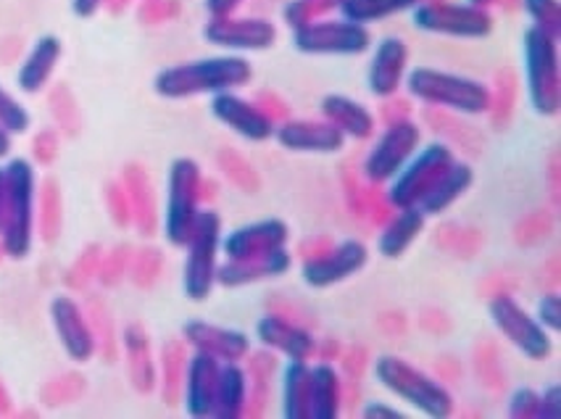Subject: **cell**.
<instances>
[{
	"label": "cell",
	"instance_id": "obj_40",
	"mask_svg": "<svg viewBox=\"0 0 561 419\" xmlns=\"http://www.w3.org/2000/svg\"><path fill=\"white\" fill-rule=\"evenodd\" d=\"M364 415L367 417H401V411L388 409V406H382V404H369L367 409H364Z\"/></svg>",
	"mask_w": 561,
	"mask_h": 419
},
{
	"label": "cell",
	"instance_id": "obj_14",
	"mask_svg": "<svg viewBox=\"0 0 561 419\" xmlns=\"http://www.w3.org/2000/svg\"><path fill=\"white\" fill-rule=\"evenodd\" d=\"M369 251L358 240H343V244L328 248V251L314 253L304 261V283L311 287H330L343 283L351 274L364 270Z\"/></svg>",
	"mask_w": 561,
	"mask_h": 419
},
{
	"label": "cell",
	"instance_id": "obj_11",
	"mask_svg": "<svg viewBox=\"0 0 561 419\" xmlns=\"http://www.w3.org/2000/svg\"><path fill=\"white\" fill-rule=\"evenodd\" d=\"M422 133L420 127H416V122L403 120V116L401 120H390L385 133L377 137L375 146H371L367 154V161H364V174H367V180L375 182V185L393 180V177L403 169V163L416 154Z\"/></svg>",
	"mask_w": 561,
	"mask_h": 419
},
{
	"label": "cell",
	"instance_id": "obj_9",
	"mask_svg": "<svg viewBox=\"0 0 561 419\" xmlns=\"http://www.w3.org/2000/svg\"><path fill=\"white\" fill-rule=\"evenodd\" d=\"M201 182L204 177L193 159H178L172 163L167 193V238L172 246H187L191 240L198 217Z\"/></svg>",
	"mask_w": 561,
	"mask_h": 419
},
{
	"label": "cell",
	"instance_id": "obj_15",
	"mask_svg": "<svg viewBox=\"0 0 561 419\" xmlns=\"http://www.w3.org/2000/svg\"><path fill=\"white\" fill-rule=\"evenodd\" d=\"M211 114L221 124L251 143H264L274 137V116L270 111L256 106L253 101L234 95L232 90H221L211 98Z\"/></svg>",
	"mask_w": 561,
	"mask_h": 419
},
{
	"label": "cell",
	"instance_id": "obj_12",
	"mask_svg": "<svg viewBox=\"0 0 561 419\" xmlns=\"http://www.w3.org/2000/svg\"><path fill=\"white\" fill-rule=\"evenodd\" d=\"M491 319L495 330L533 362H543L551 353V338H548L546 327L522 309L508 293H499L491 301Z\"/></svg>",
	"mask_w": 561,
	"mask_h": 419
},
{
	"label": "cell",
	"instance_id": "obj_28",
	"mask_svg": "<svg viewBox=\"0 0 561 419\" xmlns=\"http://www.w3.org/2000/svg\"><path fill=\"white\" fill-rule=\"evenodd\" d=\"M248 401V375L238 362H225L219 366L217 390H214L211 417H240Z\"/></svg>",
	"mask_w": 561,
	"mask_h": 419
},
{
	"label": "cell",
	"instance_id": "obj_32",
	"mask_svg": "<svg viewBox=\"0 0 561 419\" xmlns=\"http://www.w3.org/2000/svg\"><path fill=\"white\" fill-rule=\"evenodd\" d=\"M332 9H341V0H290V3L285 5L283 14L285 22L296 30L309 22H317L319 16L328 14Z\"/></svg>",
	"mask_w": 561,
	"mask_h": 419
},
{
	"label": "cell",
	"instance_id": "obj_22",
	"mask_svg": "<svg viewBox=\"0 0 561 419\" xmlns=\"http://www.w3.org/2000/svg\"><path fill=\"white\" fill-rule=\"evenodd\" d=\"M219 359L211 353L195 351L191 364H187L185 380V406L193 417H211L214 409V390H217L219 377Z\"/></svg>",
	"mask_w": 561,
	"mask_h": 419
},
{
	"label": "cell",
	"instance_id": "obj_2",
	"mask_svg": "<svg viewBox=\"0 0 561 419\" xmlns=\"http://www.w3.org/2000/svg\"><path fill=\"white\" fill-rule=\"evenodd\" d=\"M407 90L411 98L427 103V106L451 109L459 114H485L493 106L488 84L472 80V77L430 67L411 69L407 75Z\"/></svg>",
	"mask_w": 561,
	"mask_h": 419
},
{
	"label": "cell",
	"instance_id": "obj_17",
	"mask_svg": "<svg viewBox=\"0 0 561 419\" xmlns=\"http://www.w3.org/2000/svg\"><path fill=\"white\" fill-rule=\"evenodd\" d=\"M274 137L283 148L301 154H335L345 146V135L328 120H288L274 127Z\"/></svg>",
	"mask_w": 561,
	"mask_h": 419
},
{
	"label": "cell",
	"instance_id": "obj_20",
	"mask_svg": "<svg viewBox=\"0 0 561 419\" xmlns=\"http://www.w3.org/2000/svg\"><path fill=\"white\" fill-rule=\"evenodd\" d=\"M185 338L195 346V351L211 353L219 362H240L251 351L248 336L230 327H217L208 322H191L185 325Z\"/></svg>",
	"mask_w": 561,
	"mask_h": 419
},
{
	"label": "cell",
	"instance_id": "obj_25",
	"mask_svg": "<svg viewBox=\"0 0 561 419\" xmlns=\"http://www.w3.org/2000/svg\"><path fill=\"white\" fill-rule=\"evenodd\" d=\"M322 116L335 124L345 137H356V140H369L377 127L375 114L367 106L341 93L322 98Z\"/></svg>",
	"mask_w": 561,
	"mask_h": 419
},
{
	"label": "cell",
	"instance_id": "obj_33",
	"mask_svg": "<svg viewBox=\"0 0 561 419\" xmlns=\"http://www.w3.org/2000/svg\"><path fill=\"white\" fill-rule=\"evenodd\" d=\"M527 16L533 19V27L543 30L546 35H551L553 41H559V27H561V11L559 0H522Z\"/></svg>",
	"mask_w": 561,
	"mask_h": 419
},
{
	"label": "cell",
	"instance_id": "obj_23",
	"mask_svg": "<svg viewBox=\"0 0 561 419\" xmlns=\"http://www.w3.org/2000/svg\"><path fill=\"white\" fill-rule=\"evenodd\" d=\"M50 314H54L56 332L69 356L75 362H88L95 351V340L88 322L82 319L80 306L69 298H56L54 306H50Z\"/></svg>",
	"mask_w": 561,
	"mask_h": 419
},
{
	"label": "cell",
	"instance_id": "obj_24",
	"mask_svg": "<svg viewBox=\"0 0 561 419\" xmlns=\"http://www.w3.org/2000/svg\"><path fill=\"white\" fill-rule=\"evenodd\" d=\"M472 182H474L472 167L465 161H454L451 167H448L446 172L438 177V182H435V185L430 188L425 195H422L420 203H416V208H420L425 217L443 214L446 208H451L469 188H472Z\"/></svg>",
	"mask_w": 561,
	"mask_h": 419
},
{
	"label": "cell",
	"instance_id": "obj_36",
	"mask_svg": "<svg viewBox=\"0 0 561 419\" xmlns=\"http://www.w3.org/2000/svg\"><path fill=\"white\" fill-rule=\"evenodd\" d=\"M561 314H559V296L557 293H548V296L540 298L538 304V322L546 327V330H559L561 327Z\"/></svg>",
	"mask_w": 561,
	"mask_h": 419
},
{
	"label": "cell",
	"instance_id": "obj_7",
	"mask_svg": "<svg viewBox=\"0 0 561 419\" xmlns=\"http://www.w3.org/2000/svg\"><path fill=\"white\" fill-rule=\"evenodd\" d=\"M414 27L433 35L459 37V41H480L493 32V16L488 14V9L472 3L425 0L414 5Z\"/></svg>",
	"mask_w": 561,
	"mask_h": 419
},
{
	"label": "cell",
	"instance_id": "obj_6",
	"mask_svg": "<svg viewBox=\"0 0 561 419\" xmlns=\"http://www.w3.org/2000/svg\"><path fill=\"white\" fill-rule=\"evenodd\" d=\"M221 244V219L217 212H198L191 240H187L185 261V293L187 298L204 301L217 283V251Z\"/></svg>",
	"mask_w": 561,
	"mask_h": 419
},
{
	"label": "cell",
	"instance_id": "obj_5",
	"mask_svg": "<svg viewBox=\"0 0 561 419\" xmlns=\"http://www.w3.org/2000/svg\"><path fill=\"white\" fill-rule=\"evenodd\" d=\"M559 41L546 35L543 30H525L522 45H525V71L527 93H530L533 109L543 116H553L559 111Z\"/></svg>",
	"mask_w": 561,
	"mask_h": 419
},
{
	"label": "cell",
	"instance_id": "obj_29",
	"mask_svg": "<svg viewBox=\"0 0 561 419\" xmlns=\"http://www.w3.org/2000/svg\"><path fill=\"white\" fill-rule=\"evenodd\" d=\"M341 411V377L330 364H314L309 375V417L332 419Z\"/></svg>",
	"mask_w": 561,
	"mask_h": 419
},
{
	"label": "cell",
	"instance_id": "obj_1",
	"mask_svg": "<svg viewBox=\"0 0 561 419\" xmlns=\"http://www.w3.org/2000/svg\"><path fill=\"white\" fill-rule=\"evenodd\" d=\"M253 69L243 56H211L201 61L178 64L156 77V93L164 98H191L221 90L243 88L251 82Z\"/></svg>",
	"mask_w": 561,
	"mask_h": 419
},
{
	"label": "cell",
	"instance_id": "obj_18",
	"mask_svg": "<svg viewBox=\"0 0 561 419\" xmlns=\"http://www.w3.org/2000/svg\"><path fill=\"white\" fill-rule=\"evenodd\" d=\"M409 64V45L398 37H385L369 64V90L377 98H390L401 88Z\"/></svg>",
	"mask_w": 561,
	"mask_h": 419
},
{
	"label": "cell",
	"instance_id": "obj_38",
	"mask_svg": "<svg viewBox=\"0 0 561 419\" xmlns=\"http://www.w3.org/2000/svg\"><path fill=\"white\" fill-rule=\"evenodd\" d=\"M243 5V0H206V11L211 16H230Z\"/></svg>",
	"mask_w": 561,
	"mask_h": 419
},
{
	"label": "cell",
	"instance_id": "obj_34",
	"mask_svg": "<svg viewBox=\"0 0 561 419\" xmlns=\"http://www.w3.org/2000/svg\"><path fill=\"white\" fill-rule=\"evenodd\" d=\"M0 127L9 133H24L30 127V114L0 88Z\"/></svg>",
	"mask_w": 561,
	"mask_h": 419
},
{
	"label": "cell",
	"instance_id": "obj_16",
	"mask_svg": "<svg viewBox=\"0 0 561 419\" xmlns=\"http://www.w3.org/2000/svg\"><path fill=\"white\" fill-rule=\"evenodd\" d=\"M290 230L283 219H261L253 225L238 227L221 240V251L227 259L243 261L253 257H264V253L277 251V248L288 246Z\"/></svg>",
	"mask_w": 561,
	"mask_h": 419
},
{
	"label": "cell",
	"instance_id": "obj_13",
	"mask_svg": "<svg viewBox=\"0 0 561 419\" xmlns=\"http://www.w3.org/2000/svg\"><path fill=\"white\" fill-rule=\"evenodd\" d=\"M206 41L227 50H266L277 41V27L261 16H211L204 30Z\"/></svg>",
	"mask_w": 561,
	"mask_h": 419
},
{
	"label": "cell",
	"instance_id": "obj_26",
	"mask_svg": "<svg viewBox=\"0 0 561 419\" xmlns=\"http://www.w3.org/2000/svg\"><path fill=\"white\" fill-rule=\"evenodd\" d=\"M58 58H61V41L54 35L41 37V41L35 43V48L30 50V56L24 58L22 69H19V88H22L24 93H37V90L48 82V77L54 75Z\"/></svg>",
	"mask_w": 561,
	"mask_h": 419
},
{
	"label": "cell",
	"instance_id": "obj_10",
	"mask_svg": "<svg viewBox=\"0 0 561 419\" xmlns=\"http://www.w3.org/2000/svg\"><path fill=\"white\" fill-rule=\"evenodd\" d=\"M456 161L454 150L443 143H430L420 154L411 156L403 169L393 177V185L388 190V201L393 208L416 206L422 195L438 182V177Z\"/></svg>",
	"mask_w": 561,
	"mask_h": 419
},
{
	"label": "cell",
	"instance_id": "obj_37",
	"mask_svg": "<svg viewBox=\"0 0 561 419\" xmlns=\"http://www.w3.org/2000/svg\"><path fill=\"white\" fill-rule=\"evenodd\" d=\"M540 417H561V404H559V385H551L543 396H540Z\"/></svg>",
	"mask_w": 561,
	"mask_h": 419
},
{
	"label": "cell",
	"instance_id": "obj_39",
	"mask_svg": "<svg viewBox=\"0 0 561 419\" xmlns=\"http://www.w3.org/2000/svg\"><path fill=\"white\" fill-rule=\"evenodd\" d=\"M101 3L103 0H75V3H71V9H75V14H80V16H93L98 9H101Z\"/></svg>",
	"mask_w": 561,
	"mask_h": 419
},
{
	"label": "cell",
	"instance_id": "obj_21",
	"mask_svg": "<svg viewBox=\"0 0 561 419\" xmlns=\"http://www.w3.org/2000/svg\"><path fill=\"white\" fill-rule=\"evenodd\" d=\"M293 259L288 248H277V251L264 253V257H253L243 261L227 259L225 267H217V283L227 287H240L248 283H259L266 278H279L290 270Z\"/></svg>",
	"mask_w": 561,
	"mask_h": 419
},
{
	"label": "cell",
	"instance_id": "obj_42",
	"mask_svg": "<svg viewBox=\"0 0 561 419\" xmlns=\"http://www.w3.org/2000/svg\"><path fill=\"white\" fill-rule=\"evenodd\" d=\"M9 148H11V137H9V129H3V127H0V156H5V154H9Z\"/></svg>",
	"mask_w": 561,
	"mask_h": 419
},
{
	"label": "cell",
	"instance_id": "obj_31",
	"mask_svg": "<svg viewBox=\"0 0 561 419\" xmlns=\"http://www.w3.org/2000/svg\"><path fill=\"white\" fill-rule=\"evenodd\" d=\"M422 0H341V14L343 19L356 24L385 22V19L403 14V11L414 9Z\"/></svg>",
	"mask_w": 561,
	"mask_h": 419
},
{
	"label": "cell",
	"instance_id": "obj_41",
	"mask_svg": "<svg viewBox=\"0 0 561 419\" xmlns=\"http://www.w3.org/2000/svg\"><path fill=\"white\" fill-rule=\"evenodd\" d=\"M5 219V172L0 169V230H3Z\"/></svg>",
	"mask_w": 561,
	"mask_h": 419
},
{
	"label": "cell",
	"instance_id": "obj_19",
	"mask_svg": "<svg viewBox=\"0 0 561 419\" xmlns=\"http://www.w3.org/2000/svg\"><path fill=\"white\" fill-rule=\"evenodd\" d=\"M256 336L266 349H274L290 359V362H306V359L314 356L317 343L311 338L309 330L288 322V319L270 314L256 325Z\"/></svg>",
	"mask_w": 561,
	"mask_h": 419
},
{
	"label": "cell",
	"instance_id": "obj_30",
	"mask_svg": "<svg viewBox=\"0 0 561 419\" xmlns=\"http://www.w3.org/2000/svg\"><path fill=\"white\" fill-rule=\"evenodd\" d=\"M309 375L306 362H290L283 375V415L301 419L309 417Z\"/></svg>",
	"mask_w": 561,
	"mask_h": 419
},
{
	"label": "cell",
	"instance_id": "obj_4",
	"mask_svg": "<svg viewBox=\"0 0 561 419\" xmlns=\"http://www.w3.org/2000/svg\"><path fill=\"white\" fill-rule=\"evenodd\" d=\"M35 225V172L27 159H14L5 169V219L3 244L11 257L30 253Z\"/></svg>",
	"mask_w": 561,
	"mask_h": 419
},
{
	"label": "cell",
	"instance_id": "obj_35",
	"mask_svg": "<svg viewBox=\"0 0 561 419\" xmlns=\"http://www.w3.org/2000/svg\"><path fill=\"white\" fill-rule=\"evenodd\" d=\"M512 417H540V396L530 388L517 390L512 398V409H508Z\"/></svg>",
	"mask_w": 561,
	"mask_h": 419
},
{
	"label": "cell",
	"instance_id": "obj_3",
	"mask_svg": "<svg viewBox=\"0 0 561 419\" xmlns=\"http://www.w3.org/2000/svg\"><path fill=\"white\" fill-rule=\"evenodd\" d=\"M375 377L382 388L425 411L427 417H448L454 411V396L446 385L403 359L380 356L375 362Z\"/></svg>",
	"mask_w": 561,
	"mask_h": 419
},
{
	"label": "cell",
	"instance_id": "obj_43",
	"mask_svg": "<svg viewBox=\"0 0 561 419\" xmlns=\"http://www.w3.org/2000/svg\"><path fill=\"white\" fill-rule=\"evenodd\" d=\"M472 5H480V9H488V5L495 3V0H469Z\"/></svg>",
	"mask_w": 561,
	"mask_h": 419
},
{
	"label": "cell",
	"instance_id": "obj_27",
	"mask_svg": "<svg viewBox=\"0 0 561 419\" xmlns=\"http://www.w3.org/2000/svg\"><path fill=\"white\" fill-rule=\"evenodd\" d=\"M425 214L420 212L416 206H407L398 208V214L393 219L385 225V230L380 235V253L385 259H398L409 251L411 244L420 238V233L425 230Z\"/></svg>",
	"mask_w": 561,
	"mask_h": 419
},
{
	"label": "cell",
	"instance_id": "obj_8",
	"mask_svg": "<svg viewBox=\"0 0 561 419\" xmlns=\"http://www.w3.org/2000/svg\"><path fill=\"white\" fill-rule=\"evenodd\" d=\"M293 43L309 56H358L369 50L371 32L348 19H317L293 30Z\"/></svg>",
	"mask_w": 561,
	"mask_h": 419
}]
</instances>
